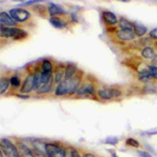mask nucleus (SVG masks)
<instances>
[{"label":"nucleus","mask_w":157,"mask_h":157,"mask_svg":"<svg viewBox=\"0 0 157 157\" xmlns=\"http://www.w3.org/2000/svg\"><path fill=\"white\" fill-rule=\"evenodd\" d=\"M80 81H81V78L77 77V75H75V77L71 78L66 80L67 85H68V94L71 95L78 92V87H80Z\"/></svg>","instance_id":"obj_7"},{"label":"nucleus","mask_w":157,"mask_h":157,"mask_svg":"<svg viewBox=\"0 0 157 157\" xmlns=\"http://www.w3.org/2000/svg\"><path fill=\"white\" fill-rule=\"evenodd\" d=\"M128 146H131V147H134V148H138L139 147V143L137 140H135L134 138H128L127 141H126Z\"/></svg>","instance_id":"obj_28"},{"label":"nucleus","mask_w":157,"mask_h":157,"mask_svg":"<svg viewBox=\"0 0 157 157\" xmlns=\"http://www.w3.org/2000/svg\"><path fill=\"white\" fill-rule=\"evenodd\" d=\"M49 21H50V23L54 25L55 27H57V29H63V27L65 26L64 22H63L60 18H57V17H52Z\"/></svg>","instance_id":"obj_24"},{"label":"nucleus","mask_w":157,"mask_h":157,"mask_svg":"<svg viewBox=\"0 0 157 157\" xmlns=\"http://www.w3.org/2000/svg\"><path fill=\"white\" fill-rule=\"evenodd\" d=\"M78 95H86V94H95V89L94 86L91 83H84L78 87Z\"/></svg>","instance_id":"obj_9"},{"label":"nucleus","mask_w":157,"mask_h":157,"mask_svg":"<svg viewBox=\"0 0 157 157\" xmlns=\"http://www.w3.org/2000/svg\"><path fill=\"white\" fill-rule=\"evenodd\" d=\"M9 85H10V82L6 78H1V81H0V93H1V94H3V93L6 92Z\"/></svg>","instance_id":"obj_26"},{"label":"nucleus","mask_w":157,"mask_h":157,"mask_svg":"<svg viewBox=\"0 0 157 157\" xmlns=\"http://www.w3.org/2000/svg\"><path fill=\"white\" fill-rule=\"evenodd\" d=\"M65 157H81L80 153L73 147H68L65 149Z\"/></svg>","instance_id":"obj_20"},{"label":"nucleus","mask_w":157,"mask_h":157,"mask_svg":"<svg viewBox=\"0 0 157 157\" xmlns=\"http://www.w3.org/2000/svg\"><path fill=\"white\" fill-rule=\"evenodd\" d=\"M18 150H19V155L20 157H35L34 153L30 149L23 143L18 144Z\"/></svg>","instance_id":"obj_12"},{"label":"nucleus","mask_w":157,"mask_h":157,"mask_svg":"<svg viewBox=\"0 0 157 157\" xmlns=\"http://www.w3.org/2000/svg\"><path fill=\"white\" fill-rule=\"evenodd\" d=\"M32 148L35 157H47L46 150H45V144L42 143L41 140H33Z\"/></svg>","instance_id":"obj_6"},{"label":"nucleus","mask_w":157,"mask_h":157,"mask_svg":"<svg viewBox=\"0 0 157 157\" xmlns=\"http://www.w3.org/2000/svg\"><path fill=\"white\" fill-rule=\"evenodd\" d=\"M55 94L57 95V97H62V95L68 94V85H67L66 80L62 81V82L58 84L57 88H56V91H55Z\"/></svg>","instance_id":"obj_13"},{"label":"nucleus","mask_w":157,"mask_h":157,"mask_svg":"<svg viewBox=\"0 0 157 157\" xmlns=\"http://www.w3.org/2000/svg\"><path fill=\"white\" fill-rule=\"evenodd\" d=\"M0 22H1V25H3V26L9 25V26H11V27H13L17 23L16 21H14V19L11 17V15L4 12L0 13Z\"/></svg>","instance_id":"obj_11"},{"label":"nucleus","mask_w":157,"mask_h":157,"mask_svg":"<svg viewBox=\"0 0 157 157\" xmlns=\"http://www.w3.org/2000/svg\"><path fill=\"white\" fill-rule=\"evenodd\" d=\"M148 68H149V70H150L151 77L154 78H157V67L154 66V65H151V66H149Z\"/></svg>","instance_id":"obj_29"},{"label":"nucleus","mask_w":157,"mask_h":157,"mask_svg":"<svg viewBox=\"0 0 157 157\" xmlns=\"http://www.w3.org/2000/svg\"><path fill=\"white\" fill-rule=\"evenodd\" d=\"M11 85L14 88H18L20 86V78L17 75H13L11 78Z\"/></svg>","instance_id":"obj_27"},{"label":"nucleus","mask_w":157,"mask_h":157,"mask_svg":"<svg viewBox=\"0 0 157 157\" xmlns=\"http://www.w3.org/2000/svg\"><path fill=\"white\" fill-rule=\"evenodd\" d=\"M147 33V27L140 24H134V34L137 37H143Z\"/></svg>","instance_id":"obj_19"},{"label":"nucleus","mask_w":157,"mask_h":157,"mask_svg":"<svg viewBox=\"0 0 157 157\" xmlns=\"http://www.w3.org/2000/svg\"><path fill=\"white\" fill-rule=\"evenodd\" d=\"M152 133H157V130H151V131H148V134H152Z\"/></svg>","instance_id":"obj_35"},{"label":"nucleus","mask_w":157,"mask_h":157,"mask_svg":"<svg viewBox=\"0 0 157 157\" xmlns=\"http://www.w3.org/2000/svg\"><path fill=\"white\" fill-rule=\"evenodd\" d=\"M83 157H95L94 155H92V154H90V153H86L83 155Z\"/></svg>","instance_id":"obj_33"},{"label":"nucleus","mask_w":157,"mask_h":157,"mask_svg":"<svg viewBox=\"0 0 157 157\" xmlns=\"http://www.w3.org/2000/svg\"><path fill=\"white\" fill-rule=\"evenodd\" d=\"M103 19L106 23H108L110 25L117 23V18H116L115 15L111 12H104L103 13Z\"/></svg>","instance_id":"obj_16"},{"label":"nucleus","mask_w":157,"mask_h":157,"mask_svg":"<svg viewBox=\"0 0 157 157\" xmlns=\"http://www.w3.org/2000/svg\"><path fill=\"white\" fill-rule=\"evenodd\" d=\"M150 37L152 38V39L157 40V29H154L151 30V32H150Z\"/></svg>","instance_id":"obj_31"},{"label":"nucleus","mask_w":157,"mask_h":157,"mask_svg":"<svg viewBox=\"0 0 157 157\" xmlns=\"http://www.w3.org/2000/svg\"><path fill=\"white\" fill-rule=\"evenodd\" d=\"M10 15H11V17L17 23L18 22H25L26 20H29L30 18L29 12L22 9H13L10 11Z\"/></svg>","instance_id":"obj_4"},{"label":"nucleus","mask_w":157,"mask_h":157,"mask_svg":"<svg viewBox=\"0 0 157 157\" xmlns=\"http://www.w3.org/2000/svg\"><path fill=\"white\" fill-rule=\"evenodd\" d=\"M0 33H1V37H4V38L21 39V38L27 36V33L24 32L23 29H17V27L3 26V25H1V27H0Z\"/></svg>","instance_id":"obj_2"},{"label":"nucleus","mask_w":157,"mask_h":157,"mask_svg":"<svg viewBox=\"0 0 157 157\" xmlns=\"http://www.w3.org/2000/svg\"><path fill=\"white\" fill-rule=\"evenodd\" d=\"M35 87V75H29L25 78L23 84L21 87V92L22 93H29Z\"/></svg>","instance_id":"obj_8"},{"label":"nucleus","mask_w":157,"mask_h":157,"mask_svg":"<svg viewBox=\"0 0 157 157\" xmlns=\"http://www.w3.org/2000/svg\"><path fill=\"white\" fill-rule=\"evenodd\" d=\"M141 55H143V57L146 58V59H153L155 52H154V49L152 48V47L148 46L141 50Z\"/></svg>","instance_id":"obj_21"},{"label":"nucleus","mask_w":157,"mask_h":157,"mask_svg":"<svg viewBox=\"0 0 157 157\" xmlns=\"http://www.w3.org/2000/svg\"><path fill=\"white\" fill-rule=\"evenodd\" d=\"M52 82H54V78H50V80L48 81V82L45 83V84L43 85L42 87L37 91V92H38V93H40V94H42V93H47V92H49L50 88H52Z\"/></svg>","instance_id":"obj_22"},{"label":"nucleus","mask_w":157,"mask_h":157,"mask_svg":"<svg viewBox=\"0 0 157 157\" xmlns=\"http://www.w3.org/2000/svg\"><path fill=\"white\" fill-rule=\"evenodd\" d=\"M0 148H1V153L4 154L6 157H20L18 147L15 146L10 139L2 138Z\"/></svg>","instance_id":"obj_1"},{"label":"nucleus","mask_w":157,"mask_h":157,"mask_svg":"<svg viewBox=\"0 0 157 157\" xmlns=\"http://www.w3.org/2000/svg\"><path fill=\"white\" fill-rule=\"evenodd\" d=\"M45 150H46L47 157H65V149L57 144L46 143Z\"/></svg>","instance_id":"obj_3"},{"label":"nucleus","mask_w":157,"mask_h":157,"mask_svg":"<svg viewBox=\"0 0 157 157\" xmlns=\"http://www.w3.org/2000/svg\"><path fill=\"white\" fill-rule=\"evenodd\" d=\"M0 157H3V154H2V153L0 154Z\"/></svg>","instance_id":"obj_37"},{"label":"nucleus","mask_w":157,"mask_h":157,"mask_svg":"<svg viewBox=\"0 0 157 157\" xmlns=\"http://www.w3.org/2000/svg\"><path fill=\"white\" fill-rule=\"evenodd\" d=\"M75 71H77V67L71 64L67 65L66 68H65V80H68V78H71L75 77Z\"/></svg>","instance_id":"obj_18"},{"label":"nucleus","mask_w":157,"mask_h":157,"mask_svg":"<svg viewBox=\"0 0 157 157\" xmlns=\"http://www.w3.org/2000/svg\"><path fill=\"white\" fill-rule=\"evenodd\" d=\"M112 157H118L117 155H116V154L115 153H112Z\"/></svg>","instance_id":"obj_36"},{"label":"nucleus","mask_w":157,"mask_h":157,"mask_svg":"<svg viewBox=\"0 0 157 157\" xmlns=\"http://www.w3.org/2000/svg\"><path fill=\"white\" fill-rule=\"evenodd\" d=\"M48 12L52 17H56V16H58V15H62V14H65V13H66L64 10L62 9V7L57 6V4H55V3L49 4Z\"/></svg>","instance_id":"obj_17"},{"label":"nucleus","mask_w":157,"mask_h":157,"mask_svg":"<svg viewBox=\"0 0 157 157\" xmlns=\"http://www.w3.org/2000/svg\"><path fill=\"white\" fill-rule=\"evenodd\" d=\"M137 154L140 157H152L148 152H145V151H137Z\"/></svg>","instance_id":"obj_32"},{"label":"nucleus","mask_w":157,"mask_h":157,"mask_svg":"<svg viewBox=\"0 0 157 157\" xmlns=\"http://www.w3.org/2000/svg\"><path fill=\"white\" fill-rule=\"evenodd\" d=\"M117 37L120 38L121 40H125V41H130V40H133L134 37H135V34L134 32H129V30H123L120 29L117 33H116Z\"/></svg>","instance_id":"obj_14"},{"label":"nucleus","mask_w":157,"mask_h":157,"mask_svg":"<svg viewBox=\"0 0 157 157\" xmlns=\"http://www.w3.org/2000/svg\"><path fill=\"white\" fill-rule=\"evenodd\" d=\"M41 69L43 71H46V72H52V63L49 62L48 60H43L42 61V64H41Z\"/></svg>","instance_id":"obj_25"},{"label":"nucleus","mask_w":157,"mask_h":157,"mask_svg":"<svg viewBox=\"0 0 157 157\" xmlns=\"http://www.w3.org/2000/svg\"><path fill=\"white\" fill-rule=\"evenodd\" d=\"M17 97H18V98H29V97H27V95H20V94H17Z\"/></svg>","instance_id":"obj_34"},{"label":"nucleus","mask_w":157,"mask_h":157,"mask_svg":"<svg viewBox=\"0 0 157 157\" xmlns=\"http://www.w3.org/2000/svg\"><path fill=\"white\" fill-rule=\"evenodd\" d=\"M97 94L103 100H111V98H114L120 97L121 92L118 89L115 88H103L98 91Z\"/></svg>","instance_id":"obj_5"},{"label":"nucleus","mask_w":157,"mask_h":157,"mask_svg":"<svg viewBox=\"0 0 157 157\" xmlns=\"http://www.w3.org/2000/svg\"><path fill=\"white\" fill-rule=\"evenodd\" d=\"M105 143L106 144H109V145H116V144L118 143V139H117V137H108L107 139L105 140Z\"/></svg>","instance_id":"obj_30"},{"label":"nucleus","mask_w":157,"mask_h":157,"mask_svg":"<svg viewBox=\"0 0 157 157\" xmlns=\"http://www.w3.org/2000/svg\"><path fill=\"white\" fill-rule=\"evenodd\" d=\"M151 77V73H150V70H149V68H146V69L141 70V71L138 72V78L140 81H149L150 80Z\"/></svg>","instance_id":"obj_23"},{"label":"nucleus","mask_w":157,"mask_h":157,"mask_svg":"<svg viewBox=\"0 0 157 157\" xmlns=\"http://www.w3.org/2000/svg\"><path fill=\"white\" fill-rule=\"evenodd\" d=\"M118 24H120V29L129 30V32H134V24L127 19L121 18V20L118 21Z\"/></svg>","instance_id":"obj_15"},{"label":"nucleus","mask_w":157,"mask_h":157,"mask_svg":"<svg viewBox=\"0 0 157 157\" xmlns=\"http://www.w3.org/2000/svg\"><path fill=\"white\" fill-rule=\"evenodd\" d=\"M65 68L62 64H58L55 69V82L61 83L62 81L65 80Z\"/></svg>","instance_id":"obj_10"}]
</instances>
